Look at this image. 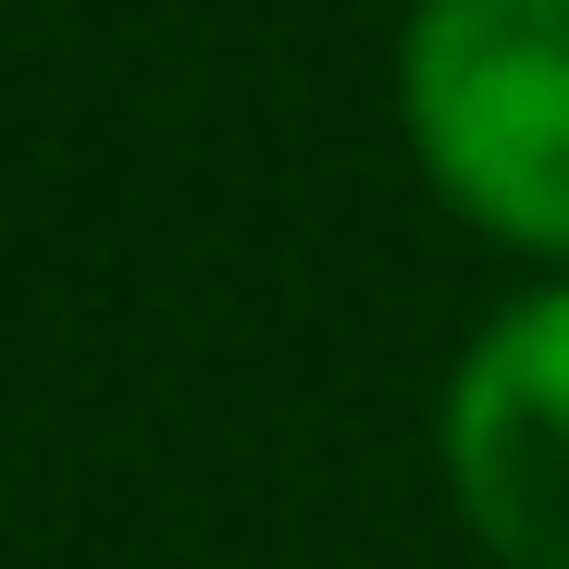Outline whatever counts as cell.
<instances>
[{
    "label": "cell",
    "mask_w": 569,
    "mask_h": 569,
    "mask_svg": "<svg viewBox=\"0 0 569 569\" xmlns=\"http://www.w3.org/2000/svg\"><path fill=\"white\" fill-rule=\"evenodd\" d=\"M397 100L470 223L569 260V0H421Z\"/></svg>",
    "instance_id": "6da1fadb"
},
{
    "label": "cell",
    "mask_w": 569,
    "mask_h": 569,
    "mask_svg": "<svg viewBox=\"0 0 569 569\" xmlns=\"http://www.w3.org/2000/svg\"><path fill=\"white\" fill-rule=\"evenodd\" d=\"M446 483L508 569H569V284L520 298L446 385Z\"/></svg>",
    "instance_id": "7a4b0ae2"
}]
</instances>
